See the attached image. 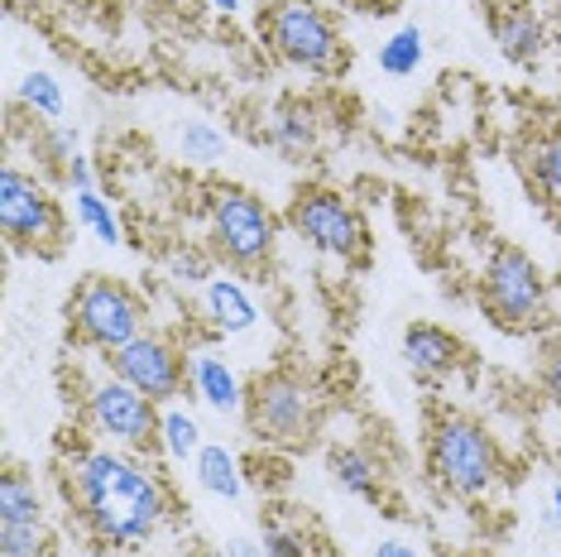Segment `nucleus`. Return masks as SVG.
<instances>
[{"label":"nucleus","instance_id":"obj_2","mask_svg":"<svg viewBox=\"0 0 561 557\" xmlns=\"http://www.w3.org/2000/svg\"><path fill=\"white\" fill-rule=\"evenodd\" d=\"M427 471L446 496H484L504 462L494 437L466 413H437L427 428Z\"/></svg>","mask_w":561,"mask_h":557},{"label":"nucleus","instance_id":"obj_1","mask_svg":"<svg viewBox=\"0 0 561 557\" xmlns=\"http://www.w3.org/2000/svg\"><path fill=\"white\" fill-rule=\"evenodd\" d=\"M62 480H68V496L78 504L87 534L106 553L149 548L178 510L169 480L154 466H145L125 447H106V442L72 452Z\"/></svg>","mask_w":561,"mask_h":557},{"label":"nucleus","instance_id":"obj_5","mask_svg":"<svg viewBox=\"0 0 561 557\" xmlns=\"http://www.w3.org/2000/svg\"><path fill=\"white\" fill-rule=\"evenodd\" d=\"M68 322H72V337H78L82 346H92L96 356H116V351L130 346L139 332H149V308L130 284H121V278L87 274L82 284L72 288Z\"/></svg>","mask_w":561,"mask_h":557},{"label":"nucleus","instance_id":"obj_28","mask_svg":"<svg viewBox=\"0 0 561 557\" xmlns=\"http://www.w3.org/2000/svg\"><path fill=\"white\" fill-rule=\"evenodd\" d=\"M34 145H39L44 163H54L58 173H68V159L78 155V130H72V125H44Z\"/></svg>","mask_w":561,"mask_h":557},{"label":"nucleus","instance_id":"obj_16","mask_svg":"<svg viewBox=\"0 0 561 557\" xmlns=\"http://www.w3.org/2000/svg\"><path fill=\"white\" fill-rule=\"evenodd\" d=\"M331 480L346 490L351 500H365V504H379L385 500V466H379L375 452L365 447H336L331 452Z\"/></svg>","mask_w":561,"mask_h":557},{"label":"nucleus","instance_id":"obj_27","mask_svg":"<svg viewBox=\"0 0 561 557\" xmlns=\"http://www.w3.org/2000/svg\"><path fill=\"white\" fill-rule=\"evenodd\" d=\"M260 548L270 553V557H308V538H302V528L284 524V519H264Z\"/></svg>","mask_w":561,"mask_h":557},{"label":"nucleus","instance_id":"obj_14","mask_svg":"<svg viewBox=\"0 0 561 557\" xmlns=\"http://www.w3.org/2000/svg\"><path fill=\"white\" fill-rule=\"evenodd\" d=\"M202 312H207L211 332L221 337H245L260 322V308H254L250 288L236 274H211V284L202 288Z\"/></svg>","mask_w":561,"mask_h":557},{"label":"nucleus","instance_id":"obj_9","mask_svg":"<svg viewBox=\"0 0 561 557\" xmlns=\"http://www.w3.org/2000/svg\"><path fill=\"white\" fill-rule=\"evenodd\" d=\"M288 226L308 240L312 250L341 260V264H365L369 260V221L360 217L351 197L331 193V187H302L288 202Z\"/></svg>","mask_w":561,"mask_h":557},{"label":"nucleus","instance_id":"obj_35","mask_svg":"<svg viewBox=\"0 0 561 557\" xmlns=\"http://www.w3.org/2000/svg\"><path fill=\"white\" fill-rule=\"evenodd\" d=\"M211 10H221V15H240V10H245V0H207Z\"/></svg>","mask_w":561,"mask_h":557},{"label":"nucleus","instance_id":"obj_3","mask_svg":"<svg viewBox=\"0 0 561 557\" xmlns=\"http://www.w3.org/2000/svg\"><path fill=\"white\" fill-rule=\"evenodd\" d=\"M245 423L264 447H308L322 423V395L298 371H270L245 389Z\"/></svg>","mask_w":561,"mask_h":557},{"label":"nucleus","instance_id":"obj_8","mask_svg":"<svg viewBox=\"0 0 561 557\" xmlns=\"http://www.w3.org/2000/svg\"><path fill=\"white\" fill-rule=\"evenodd\" d=\"M82 418H87V428H92V437H101L106 447L149 452L159 442L163 409L149 395H139L135 385H125L116 371H106L82 389Z\"/></svg>","mask_w":561,"mask_h":557},{"label":"nucleus","instance_id":"obj_34","mask_svg":"<svg viewBox=\"0 0 561 557\" xmlns=\"http://www.w3.org/2000/svg\"><path fill=\"white\" fill-rule=\"evenodd\" d=\"M346 5H351V10H365V15H389L399 0H346Z\"/></svg>","mask_w":561,"mask_h":557},{"label":"nucleus","instance_id":"obj_17","mask_svg":"<svg viewBox=\"0 0 561 557\" xmlns=\"http://www.w3.org/2000/svg\"><path fill=\"white\" fill-rule=\"evenodd\" d=\"M193 471H197V486L216 500H240L245 496V471H240L236 452L221 447V442H207V447L193 457Z\"/></svg>","mask_w":561,"mask_h":557},{"label":"nucleus","instance_id":"obj_19","mask_svg":"<svg viewBox=\"0 0 561 557\" xmlns=\"http://www.w3.org/2000/svg\"><path fill=\"white\" fill-rule=\"evenodd\" d=\"M159 447H163V457H173V462H187V457H197L207 442H202V423L187 409H178V403H169L159 418Z\"/></svg>","mask_w":561,"mask_h":557},{"label":"nucleus","instance_id":"obj_26","mask_svg":"<svg viewBox=\"0 0 561 557\" xmlns=\"http://www.w3.org/2000/svg\"><path fill=\"white\" fill-rule=\"evenodd\" d=\"M178 145H183L187 163H216L226 155V135L216 130L211 121H187L183 135H178Z\"/></svg>","mask_w":561,"mask_h":557},{"label":"nucleus","instance_id":"obj_11","mask_svg":"<svg viewBox=\"0 0 561 557\" xmlns=\"http://www.w3.org/2000/svg\"><path fill=\"white\" fill-rule=\"evenodd\" d=\"M106 365L125 385H135L139 395H149L154 403H173L187 389V351L163 332H139L130 346L106 356Z\"/></svg>","mask_w":561,"mask_h":557},{"label":"nucleus","instance_id":"obj_37","mask_svg":"<svg viewBox=\"0 0 561 557\" xmlns=\"http://www.w3.org/2000/svg\"><path fill=\"white\" fill-rule=\"evenodd\" d=\"M154 557H202V553H154Z\"/></svg>","mask_w":561,"mask_h":557},{"label":"nucleus","instance_id":"obj_22","mask_svg":"<svg viewBox=\"0 0 561 557\" xmlns=\"http://www.w3.org/2000/svg\"><path fill=\"white\" fill-rule=\"evenodd\" d=\"M0 519H44L39 486L20 466H5V476H0Z\"/></svg>","mask_w":561,"mask_h":557},{"label":"nucleus","instance_id":"obj_33","mask_svg":"<svg viewBox=\"0 0 561 557\" xmlns=\"http://www.w3.org/2000/svg\"><path fill=\"white\" fill-rule=\"evenodd\" d=\"M226 557H270L260 548V543H250V538H231L226 543Z\"/></svg>","mask_w":561,"mask_h":557},{"label":"nucleus","instance_id":"obj_32","mask_svg":"<svg viewBox=\"0 0 561 557\" xmlns=\"http://www.w3.org/2000/svg\"><path fill=\"white\" fill-rule=\"evenodd\" d=\"M375 557H417V548H408L403 538H379L375 543Z\"/></svg>","mask_w":561,"mask_h":557},{"label":"nucleus","instance_id":"obj_18","mask_svg":"<svg viewBox=\"0 0 561 557\" xmlns=\"http://www.w3.org/2000/svg\"><path fill=\"white\" fill-rule=\"evenodd\" d=\"M270 139H274L278 155H288V159L312 155V149H317V116H312V106H302V101H284V106L274 111V121H270Z\"/></svg>","mask_w":561,"mask_h":557},{"label":"nucleus","instance_id":"obj_36","mask_svg":"<svg viewBox=\"0 0 561 557\" xmlns=\"http://www.w3.org/2000/svg\"><path fill=\"white\" fill-rule=\"evenodd\" d=\"M552 519L561 524V486H552Z\"/></svg>","mask_w":561,"mask_h":557},{"label":"nucleus","instance_id":"obj_13","mask_svg":"<svg viewBox=\"0 0 561 557\" xmlns=\"http://www.w3.org/2000/svg\"><path fill=\"white\" fill-rule=\"evenodd\" d=\"M466 361V346L437 322H413L403 332V365L417 379H446Z\"/></svg>","mask_w":561,"mask_h":557},{"label":"nucleus","instance_id":"obj_20","mask_svg":"<svg viewBox=\"0 0 561 557\" xmlns=\"http://www.w3.org/2000/svg\"><path fill=\"white\" fill-rule=\"evenodd\" d=\"M423 54H427V39L417 24H403V30H393L385 44H379V68L389 72V78H413L417 68H423Z\"/></svg>","mask_w":561,"mask_h":557},{"label":"nucleus","instance_id":"obj_10","mask_svg":"<svg viewBox=\"0 0 561 557\" xmlns=\"http://www.w3.org/2000/svg\"><path fill=\"white\" fill-rule=\"evenodd\" d=\"M480 298L500 327H508V332H533L547 312V278L538 264H533V255H523L518 246H500L490 255V264H484Z\"/></svg>","mask_w":561,"mask_h":557},{"label":"nucleus","instance_id":"obj_4","mask_svg":"<svg viewBox=\"0 0 561 557\" xmlns=\"http://www.w3.org/2000/svg\"><path fill=\"white\" fill-rule=\"evenodd\" d=\"M260 34L278 58L302 72L331 78V72L346 68V44H341L336 24L317 0H270L260 10Z\"/></svg>","mask_w":561,"mask_h":557},{"label":"nucleus","instance_id":"obj_29","mask_svg":"<svg viewBox=\"0 0 561 557\" xmlns=\"http://www.w3.org/2000/svg\"><path fill=\"white\" fill-rule=\"evenodd\" d=\"M169 274L178 278V284H187V288H207L211 284V260L202 255V250H173Z\"/></svg>","mask_w":561,"mask_h":557},{"label":"nucleus","instance_id":"obj_30","mask_svg":"<svg viewBox=\"0 0 561 557\" xmlns=\"http://www.w3.org/2000/svg\"><path fill=\"white\" fill-rule=\"evenodd\" d=\"M538 379H542V395L561 409V341H552V346L542 351V365H538Z\"/></svg>","mask_w":561,"mask_h":557},{"label":"nucleus","instance_id":"obj_15","mask_svg":"<svg viewBox=\"0 0 561 557\" xmlns=\"http://www.w3.org/2000/svg\"><path fill=\"white\" fill-rule=\"evenodd\" d=\"M187 385H193V395L216 413H240L245 409V389L250 385H240V375L216 356V351H193V356H187Z\"/></svg>","mask_w":561,"mask_h":557},{"label":"nucleus","instance_id":"obj_12","mask_svg":"<svg viewBox=\"0 0 561 557\" xmlns=\"http://www.w3.org/2000/svg\"><path fill=\"white\" fill-rule=\"evenodd\" d=\"M490 39L508 62H538L542 48H547V24L533 5L508 0V5L490 10Z\"/></svg>","mask_w":561,"mask_h":557},{"label":"nucleus","instance_id":"obj_7","mask_svg":"<svg viewBox=\"0 0 561 557\" xmlns=\"http://www.w3.org/2000/svg\"><path fill=\"white\" fill-rule=\"evenodd\" d=\"M0 231L20 255H58L68 240V221L39 173L5 163L0 169Z\"/></svg>","mask_w":561,"mask_h":557},{"label":"nucleus","instance_id":"obj_6","mask_svg":"<svg viewBox=\"0 0 561 557\" xmlns=\"http://www.w3.org/2000/svg\"><path fill=\"white\" fill-rule=\"evenodd\" d=\"M207 236L216 255L231 260L236 270H260L278 246V217L250 187L221 183L207 193Z\"/></svg>","mask_w":561,"mask_h":557},{"label":"nucleus","instance_id":"obj_23","mask_svg":"<svg viewBox=\"0 0 561 557\" xmlns=\"http://www.w3.org/2000/svg\"><path fill=\"white\" fill-rule=\"evenodd\" d=\"M20 106L30 111L34 121H62V87L54 72L44 68H30L20 78Z\"/></svg>","mask_w":561,"mask_h":557},{"label":"nucleus","instance_id":"obj_21","mask_svg":"<svg viewBox=\"0 0 561 557\" xmlns=\"http://www.w3.org/2000/svg\"><path fill=\"white\" fill-rule=\"evenodd\" d=\"M0 557H54L44 519H0Z\"/></svg>","mask_w":561,"mask_h":557},{"label":"nucleus","instance_id":"obj_24","mask_svg":"<svg viewBox=\"0 0 561 557\" xmlns=\"http://www.w3.org/2000/svg\"><path fill=\"white\" fill-rule=\"evenodd\" d=\"M72 212H78V226L82 231H92L101 246H121L125 231H121V217H116V207H111L106 197L96 193H72Z\"/></svg>","mask_w":561,"mask_h":557},{"label":"nucleus","instance_id":"obj_25","mask_svg":"<svg viewBox=\"0 0 561 557\" xmlns=\"http://www.w3.org/2000/svg\"><path fill=\"white\" fill-rule=\"evenodd\" d=\"M528 173H533V183L542 187V197H552L561 207V125H557V130H547L538 145H533Z\"/></svg>","mask_w":561,"mask_h":557},{"label":"nucleus","instance_id":"obj_31","mask_svg":"<svg viewBox=\"0 0 561 557\" xmlns=\"http://www.w3.org/2000/svg\"><path fill=\"white\" fill-rule=\"evenodd\" d=\"M62 179L72 183V193H92V187H96V169H92V159H87L82 149H78V155L68 159V173H62Z\"/></svg>","mask_w":561,"mask_h":557}]
</instances>
